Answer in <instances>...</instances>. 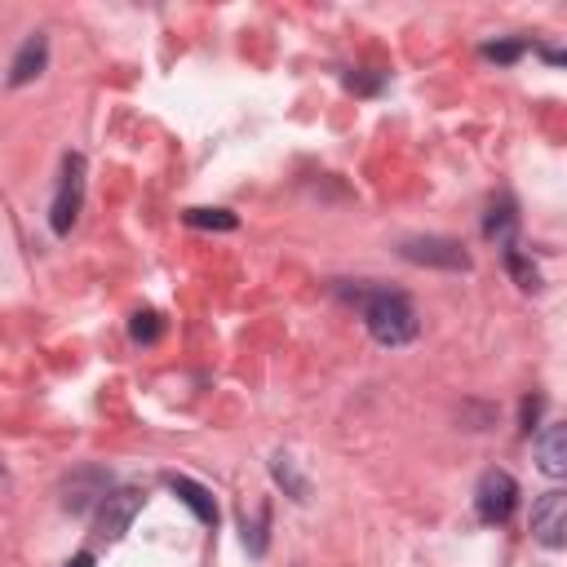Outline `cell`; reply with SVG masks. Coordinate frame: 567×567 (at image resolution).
I'll list each match as a JSON object with an SVG mask.
<instances>
[{
    "instance_id": "obj_1",
    "label": "cell",
    "mask_w": 567,
    "mask_h": 567,
    "mask_svg": "<svg viewBox=\"0 0 567 567\" xmlns=\"http://www.w3.org/2000/svg\"><path fill=\"white\" fill-rule=\"evenodd\" d=\"M341 292L359 306L372 341H381L390 350L416 341L421 319H416V306L408 301V292H399V288H341Z\"/></svg>"
},
{
    "instance_id": "obj_2",
    "label": "cell",
    "mask_w": 567,
    "mask_h": 567,
    "mask_svg": "<svg viewBox=\"0 0 567 567\" xmlns=\"http://www.w3.org/2000/svg\"><path fill=\"white\" fill-rule=\"evenodd\" d=\"M80 208H84V155L66 151L62 155V177H58V190H53V204H49L53 235H71Z\"/></svg>"
},
{
    "instance_id": "obj_3",
    "label": "cell",
    "mask_w": 567,
    "mask_h": 567,
    "mask_svg": "<svg viewBox=\"0 0 567 567\" xmlns=\"http://www.w3.org/2000/svg\"><path fill=\"white\" fill-rule=\"evenodd\" d=\"M399 257L416 266H439V270H470V252L447 235H408L399 244Z\"/></svg>"
},
{
    "instance_id": "obj_4",
    "label": "cell",
    "mask_w": 567,
    "mask_h": 567,
    "mask_svg": "<svg viewBox=\"0 0 567 567\" xmlns=\"http://www.w3.org/2000/svg\"><path fill=\"white\" fill-rule=\"evenodd\" d=\"M518 505V483L505 470H487L474 487V514L478 523H505Z\"/></svg>"
},
{
    "instance_id": "obj_5",
    "label": "cell",
    "mask_w": 567,
    "mask_h": 567,
    "mask_svg": "<svg viewBox=\"0 0 567 567\" xmlns=\"http://www.w3.org/2000/svg\"><path fill=\"white\" fill-rule=\"evenodd\" d=\"M532 536L545 549H563L567 545V492L549 487V492L536 496V505H532Z\"/></svg>"
},
{
    "instance_id": "obj_6",
    "label": "cell",
    "mask_w": 567,
    "mask_h": 567,
    "mask_svg": "<svg viewBox=\"0 0 567 567\" xmlns=\"http://www.w3.org/2000/svg\"><path fill=\"white\" fill-rule=\"evenodd\" d=\"M142 492L137 487H115V492H106L102 501H97V532L106 536V540H120L128 527H133V518L142 514Z\"/></svg>"
},
{
    "instance_id": "obj_7",
    "label": "cell",
    "mask_w": 567,
    "mask_h": 567,
    "mask_svg": "<svg viewBox=\"0 0 567 567\" xmlns=\"http://www.w3.org/2000/svg\"><path fill=\"white\" fill-rule=\"evenodd\" d=\"M44 66H49V35H44V31H31V35L18 44L13 62H9V89L31 84V80H35Z\"/></svg>"
},
{
    "instance_id": "obj_8",
    "label": "cell",
    "mask_w": 567,
    "mask_h": 567,
    "mask_svg": "<svg viewBox=\"0 0 567 567\" xmlns=\"http://www.w3.org/2000/svg\"><path fill=\"white\" fill-rule=\"evenodd\" d=\"M62 492H66L62 505H66L71 514H84V509H93V505L111 492V474H106V470H75Z\"/></svg>"
},
{
    "instance_id": "obj_9",
    "label": "cell",
    "mask_w": 567,
    "mask_h": 567,
    "mask_svg": "<svg viewBox=\"0 0 567 567\" xmlns=\"http://www.w3.org/2000/svg\"><path fill=\"white\" fill-rule=\"evenodd\" d=\"M164 487H168L204 527H217V501H213V492H208L204 483H195V478H186V474H164Z\"/></svg>"
},
{
    "instance_id": "obj_10",
    "label": "cell",
    "mask_w": 567,
    "mask_h": 567,
    "mask_svg": "<svg viewBox=\"0 0 567 567\" xmlns=\"http://www.w3.org/2000/svg\"><path fill=\"white\" fill-rule=\"evenodd\" d=\"M483 235H487L496 248L518 244V213H514V199H509V195H501V199L487 208V217H483Z\"/></svg>"
},
{
    "instance_id": "obj_11",
    "label": "cell",
    "mask_w": 567,
    "mask_h": 567,
    "mask_svg": "<svg viewBox=\"0 0 567 567\" xmlns=\"http://www.w3.org/2000/svg\"><path fill=\"white\" fill-rule=\"evenodd\" d=\"M532 447H536V461H540V470H545V474H554V478H558V474H567V430H563L558 421H554V425H545V430L536 434V443H532Z\"/></svg>"
},
{
    "instance_id": "obj_12",
    "label": "cell",
    "mask_w": 567,
    "mask_h": 567,
    "mask_svg": "<svg viewBox=\"0 0 567 567\" xmlns=\"http://www.w3.org/2000/svg\"><path fill=\"white\" fill-rule=\"evenodd\" d=\"M270 474H275V483L284 487V496H292V501H310V483L297 474V465H292V456H275L270 461Z\"/></svg>"
},
{
    "instance_id": "obj_13",
    "label": "cell",
    "mask_w": 567,
    "mask_h": 567,
    "mask_svg": "<svg viewBox=\"0 0 567 567\" xmlns=\"http://www.w3.org/2000/svg\"><path fill=\"white\" fill-rule=\"evenodd\" d=\"M501 257H505V270L518 279V288H527V292H532V288H540V275H536V266L523 257V248H518V244L501 248Z\"/></svg>"
},
{
    "instance_id": "obj_14",
    "label": "cell",
    "mask_w": 567,
    "mask_h": 567,
    "mask_svg": "<svg viewBox=\"0 0 567 567\" xmlns=\"http://www.w3.org/2000/svg\"><path fill=\"white\" fill-rule=\"evenodd\" d=\"M182 217H186V226H204V230H235L239 226V217L226 208H186Z\"/></svg>"
},
{
    "instance_id": "obj_15",
    "label": "cell",
    "mask_w": 567,
    "mask_h": 567,
    "mask_svg": "<svg viewBox=\"0 0 567 567\" xmlns=\"http://www.w3.org/2000/svg\"><path fill=\"white\" fill-rule=\"evenodd\" d=\"M266 527H270V505L261 501L257 505V518L252 523L244 518V545H248V554H266Z\"/></svg>"
},
{
    "instance_id": "obj_16",
    "label": "cell",
    "mask_w": 567,
    "mask_h": 567,
    "mask_svg": "<svg viewBox=\"0 0 567 567\" xmlns=\"http://www.w3.org/2000/svg\"><path fill=\"white\" fill-rule=\"evenodd\" d=\"M527 49H532L527 40H492V44H483L478 53H483L487 62H501V66H509V62H518Z\"/></svg>"
},
{
    "instance_id": "obj_17",
    "label": "cell",
    "mask_w": 567,
    "mask_h": 567,
    "mask_svg": "<svg viewBox=\"0 0 567 567\" xmlns=\"http://www.w3.org/2000/svg\"><path fill=\"white\" fill-rule=\"evenodd\" d=\"M128 332H133V341L151 346V341H159L164 323H159V315H155V310H137V315H133V323H128Z\"/></svg>"
},
{
    "instance_id": "obj_18",
    "label": "cell",
    "mask_w": 567,
    "mask_h": 567,
    "mask_svg": "<svg viewBox=\"0 0 567 567\" xmlns=\"http://www.w3.org/2000/svg\"><path fill=\"white\" fill-rule=\"evenodd\" d=\"M540 408H545V399H540V394H527V399H523V434H532V430H536Z\"/></svg>"
},
{
    "instance_id": "obj_19",
    "label": "cell",
    "mask_w": 567,
    "mask_h": 567,
    "mask_svg": "<svg viewBox=\"0 0 567 567\" xmlns=\"http://www.w3.org/2000/svg\"><path fill=\"white\" fill-rule=\"evenodd\" d=\"M346 84L359 89V93H377V89H381V75H372V80H368V75H346Z\"/></svg>"
},
{
    "instance_id": "obj_20",
    "label": "cell",
    "mask_w": 567,
    "mask_h": 567,
    "mask_svg": "<svg viewBox=\"0 0 567 567\" xmlns=\"http://www.w3.org/2000/svg\"><path fill=\"white\" fill-rule=\"evenodd\" d=\"M540 58H545L549 66H563V49H554V44H540Z\"/></svg>"
},
{
    "instance_id": "obj_21",
    "label": "cell",
    "mask_w": 567,
    "mask_h": 567,
    "mask_svg": "<svg viewBox=\"0 0 567 567\" xmlns=\"http://www.w3.org/2000/svg\"><path fill=\"white\" fill-rule=\"evenodd\" d=\"M66 567H93V554H75Z\"/></svg>"
}]
</instances>
